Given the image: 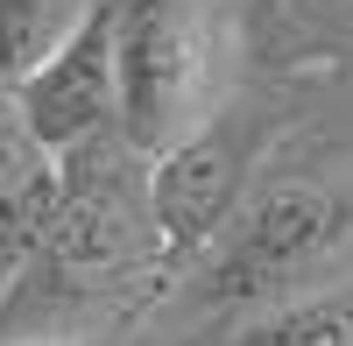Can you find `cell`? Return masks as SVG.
<instances>
[{"label":"cell","instance_id":"1","mask_svg":"<svg viewBox=\"0 0 353 346\" xmlns=\"http://www.w3.org/2000/svg\"><path fill=\"white\" fill-rule=\"evenodd\" d=\"M212 43L191 0H121L113 8V121L128 149L163 156L205 128Z\"/></svg>","mask_w":353,"mask_h":346},{"label":"cell","instance_id":"2","mask_svg":"<svg viewBox=\"0 0 353 346\" xmlns=\"http://www.w3.org/2000/svg\"><path fill=\"white\" fill-rule=\"evenodd\" d=\"M346 198L325 184H276L261 205L226 234V247L212 254V304H290L304 297L325 262L346 247Z\"/></svg>","mask_w":353,"mask_h":346},{"label":"cell","instance_id":"3","mask_svg":"<svg viewBox=\"0 0 353 346\" xmlns=\"http://www.w3.org/2000/svg\"><path fill=\"white\" fill-rule=\"evenodd\" d=\"M21 134L36 156H71L113 121V8H85L78 28L57 43L36 71L14 85Z\"/></svg>","mask_w":353,"mask_h":346},{"label":"cell","instance_id":"4","mask_svg":"<svg viewBox=\"0 0 353 346\" xmlns=\"http://www.w3.org/2000/svg\"><path fill=\"white\" fill-rule=\"evenodd\" d=\"M233 177H241V156L212 134H184L176 149L156 156V177H149V219H156V241L170 262H184L191 247L212 241V226L226 219V198Z\"/></svg>","mask_w":353,"mask_h":346},{"label":"cell","instance_id":"5","mask_svg":"<svg viewBox=\"0 0 353 346\" xmlns=\"http://www.w3.org/2000/svg\"><path fill=\"white\" fill-rule=\"evenodd\" d=\"M85 8H92V0H0V92H14L78 28Z\"/></svg>","mask_w":353,"mask_h":346},{"label":"cell","instance_id":"6","mask_svg":"<svg viewBox=\"0 0 353 346\" xmlns=\"http://www.w3.org/2000/svg\"><path fill=\"white\" fill-rule=\"evenodd\" d=\"M226 346H353V290H325V297L304 290L290 304H269Z\"/></svg>","mask_w":353,"mask_h":346},{"label":"cell","instance_id":"7","mask_svg":"<svg viewBox=\"0 0 353 346\" xmlns=\"http://www.w3.org/2000/svg\"><path fill=\"white\" fill-rule=\"evenodd\" d=\"M28 156H36V141L21 134V113H14V99L0 92V191H8L14 177H28Z\"/></svg>","mask_w":353,"mask_h":346},{"label":"cell","instance_id":"8","mask_svg":"<svg viewBox=\"0 0 353 346\" xmlns=\"http://www.w3.org/2000/svg\"><path fill=\"white\" fill-rule=\"evenodd\" d=\"M346 14H353V0H346Z\"/></svg>","mask_w":353,"mask_h":346}]
</instances>
